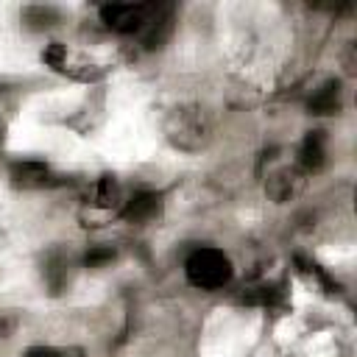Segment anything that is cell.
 Returning <instances> with one entry per match:
<instances>
[{"mask_svg":"<svg viewBox=\"0 0 357 357\" xmlns=\"http://www.w3.org/2000/svg\"><path fill=\"white\" fill-rule=\"evenodd\" d=\"M301 184H304V173L293 165V167H282V170L271 173L268 176V184H265V192L276 204H284V201H290L301 190Z\"/></svg>","mask_w":357,"mask_h":357,"instance_id":"5b68a950","label":"cell"},{"mask_svg":"<svg viewBox=\"0 0 357 357\" xmlns=\"http://www.w3.org/2000/svg\"><path fill=\"white\" fill-rule=\"evenodd\" d=\"M165 134L181 151H201L212 137V117L198 103H181L167 114Z\"/></svg>","mask_w":357,"mask_h":357,"instance_id":"6da1fadb","label":"cell"},{"mask_svg":"<svg viewBox=\"0 0 357 357\" xmlns=\"http://www.w3.org/2000/svg\"><path fill=\"white\" fill-rule=\"evenodd\" d=\"M326 162V137L324 131H310L298 148V159H296V167L307 176V173H315L321 170Z\"/></svg>","mask_w":357,"mask_h":357,"instance_id":"8992f818","label":"cell"},{"mask_svg":"<svg viewBox=\"0 0 357 357\" xmlns=\"http://www.w3.org/2000/svg\"><path fill=\"white\" fill-rule=\"evenodd\" d=\"M47 176H50V170L39 162H22V165H14V170H11V178L17 187H45Z\"/></svg>","mask_w":357,"mask_h":357,"instance_id":"52a82bcc","label":"cell"},{"mask_svg":"<svg viewBox=\"0 0 357 357\" xmlns=\"http://www.w3.org/2000/svg\"><path fill=\"white\" fill-rule=\"evenodd\" d=\"M112 259H114V251L106 248V245H95V248L86 254V265H89V268H103V265L112 262Z\"/></svg>","mask_w":357,"mask_h":357,"instance_id":"30bf717a","label":"cell"},{"mask_svg":"<svg viewBox=\"0 0 357 357\" xmlns=\"http://www.w3.org/2000/svg\"><path fill=\"white\" fill-rule=\"evenodd\" d=\"M117 201H120V187H117L114 176L98 178V184H95V204L109 209V206H117Z\"/></svg>","mask_w":357,"mask_h":357,"instance_id":"9c48e42d","label":"cell"},{"mask_svg":"<svg viewBox=\"0 0 357 357\" xmlns=\"http://www.w3.org/2000/svg\"><path fill=\"white\" fill-rule=\"evenodd\" d=\"M153 14H156V6H148V3H109V6H100V20L106 22V28H112L117 33L145 31V25L151 22Z\"/></svg>","mask_w":357,"mask_h":357,"instance_id":"3957f363","label":"cell"},{"mask_svg":"<svg viewBox=\"0 0 357 357\" xmlns=\"http://www.w3.org/2000/svg\"><path fill=\"white\" fill-rule=\"evenodd\" d=\"M22 357H73V351L56 349V346H31L22 351Z\"/></svg>","mask_w":357,"mask_h":357,"instance_id":"8fae6325","label":"cell"},{"mask_svg":"<svg viewBox=\"0 0 357 357\" xmlns=\"http://www.w3.org/2000/svg\"><path fill=\"white\" fill-rule=\"evenodd\" d=\"M184 273H187V282L198 290H220L231 282L234 268L226 251L215 245H201L187 257Z\"/></svg>","mask_w":357,"mask_h":357,"instance_id":"7a4b0ae2","label":"cell"},{"mask_svg":"<svg viewBox=\"0 0 357 357\" xmlns=\"http://www.w3.org/2000/svg\"><path fill=\"white\" fill-rule=\"evenodd\" d=\"M159 212H162V195L159 192H151V190H142V192L131 195L123 204V209H120V215L128 223H134V226L151 223L153 218H159Z\"/></svg>","mask_w":357,"mask_h":357,"instance_id":"277c9868","label":"cell"},{"mask_svg":"<svg viewBox=\"0 0 357 357\" xmlns=\"http://www.w3.org/2000/svg\"><path fill=\"white\" fill-rule=\"evenodd\" d=\"M340 109V89L335 81H329L324 89H318L312 98H310V112L312 114H332Z\"/></svg>","mask_w":357,"mask_h":357,"instance_id":"ba28073f","label":"cell"}]
</instances>
